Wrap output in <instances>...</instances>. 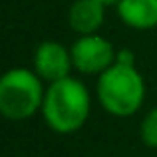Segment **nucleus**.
Returning <instances> with one entry per match:
<instances>
[{"label": "nucleus", "mask_w": 157, "mask_h": 157, "mask_svg": "<svg viewBox=\"0 0 157 157\" xmlns=\"http://www.w3.org/2000/svg\"><path fill=\"white\" fill-rule=\"evenodd\" d=\"M92 111V96L78 78H64L48 84L42 104V117L54 133L70 135L86 125Z\"/></svg>", "instance_id": "nucleus-1"}, {"label": "nucleus", "mask_w": 157, "mask_h": 157, "mask_svg": "<svg viewBox=\"0 0 157 157\" xmlns=\"http://www.w3.org/2000/svg\"><path fill=\"white\" fill-rule=\"evenodd\" d=\"M98 101L113 117H131L145 100V80L135 64L115 62L98 76Z\"/></svg>", "instance_id": "nucleus-2"}, {"label": "nucleus", "mask_w": 157, "mask_h": 157, "mask_svg": "<svg viewBox=\"0 0 157 157\" xmlns=\"http://www.w3.org/2000/svg\"><path fill=\"white\" fill-rule=\"evenodd\" d=\"M44 80L28 68H12L0 80V113L10 121H24L42 111Z\"/></svg>", "instance_id": "nucleus-3"}, {"label": "nucleus", "mask_w": 157, "mask_h": 157, "mask_svg": "<svg viewBox=\"0 0 157 157\" xmlns=\"http://www.w3.org/2000/svg\"><path fill=\"white\" fill-rule=\"evenodd\" d=\"M70 52H72L74 70H78L80 74H86V76L104 74L109 66L115 64V58H117L113 44L100 34L80 36L72 44Z\"/></svg>", "instance_id": "nucleus-4"}, {"label": "nucleus", "mask_w": 157, "mask_h": 157, "mask_svg": "<svg viewBox=\"0 0 157 157\" xmlns=\"http://www.w3.org/2000/svg\"><path fill=\"white\" fill-rule=\"evenodd\" d=\"M74 68L72 62V52L66 48L64 44L46 40L42 42L34 52V72L42 78L44 82L52 84V82L64 80L70 76V70Z\"/></svg>", "instance_id": "nucleus-5"}, {"label": "nucleus", "mask_w": 157, "mask_h": 157, "mask_svg": "<svg viewBox=\"0 0 157 157\" xmlns=\"http://www.w3.org/2000/svg\"><path fill=\"white\" fill-rule=\"evenodd\" d=\"M105 20V4L101 0H74L68 10V24L76 34H98Z\"/></svg>", "instance_id": "nucleus-6"}, {"label": "nucleus", "mask_w": 157, "mask_h": 157, "mask_svg": "<svg viewBox=\"0 0 157 157\" xmlns=\"http://www.w3.org/2000/svg\"><path fill=\"white\" fill-rule=\"evenodd\" d=\"M115 8L119 20L133 30L157 28V0H119Z\"/></svg>", "instance_id": "nucleus-7"}, {"label": "nucleus", "mask_w": 157, "mask_h": 157, "mask_svg": "<svg viewBox=\"0 0 157 157\" xmlns=\"http://www.w3.org/2000/svg\"><path fill=\"white\" fill-rule=\"evenodd\" d=\"M139 139L143 141V145L157 149V105L143 115L139 123Z\"/></svg>", "instance_id": "nucleus-8"}, {"label": "nucleus", "mask_w": 157, "mask_h": 157, "mask_svg": "<svg viewBox=\"0 0 157 157\" xmlns=\"http://www.w3.org/2000/svg\"><path fill=\"white\" fill-rule=\"evenodd\" d=\"M115 62H123V64H135V56L131 50H127V48H123V50L117 52V58H115Z\"/></svg>", "instance_id": "nucleus-9"}, {"label": "nucleus", "mask_w": 157, "mask_h": 157, "mask_svg": "<svg viewBox=\"0 0 157 157\" xmlns=\"http://www.w3.org/2000/svg\"><path fill=\"white\" fill-rule=\"evenodd\" d=\"M101 2H104V4H105V6H111V4H117V2H119V0H101Z\"/></svg>", "instance_id": "nucleus-10"}]
</instances>
